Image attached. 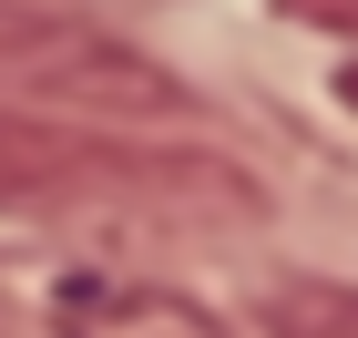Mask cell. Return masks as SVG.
Wrapping results in <instances>:
<instances>
[{"label": "cell", "instance_id": "7a4b0ae2", "mask_svg": "<svg viewBox=\"0 0 358 338\" xmlns=\"http://www.w3.org/2000/svg\"><path fill=\"white\" fill-rule=\"evenodd\" d=\"M0 103H41L62 123H154V113H194L154 52H134L123 31H92L41 0H0Z\"/></svg>", "mask_w": 358, "mask_h": 338}, {"label": "cell", "instance_id": "8992f818", "mask_svg": "<svg viewBox=\"0 0 358 338\" xmlns=\"http://www.w3.org/2000/svg\"><path fill=\"white\" fill-rule=\"evenodd\" d=\"M41 10H72V21H92V10H164V0H41Z\"/></svg>", "mask_w": 358, "mask_h": 338}, {"label": "cell", "instance_id": "5b68a950", "mask_svg": "<svg viewBox=\"0 0 358 338\" xmlns=\"http://www.w3.org/2000/svg\"><path fill=\"white\" fill-rule=\"evenodd\" d=\"M328 92H338V113H348V123H358V41H348V52H338V72H328Z\"/></svg>", "mask_w": 358, "mask_h": 338}, {"label": "cell", "instance_id": "3957f363", "mask_svg": "<svg viewBox=\"0 0 358 338\" xmlns=\"http://www.w3.org/2000/svg\"><path fill=\"white\" fill-rule=\"evenodd\" d=\"M52 318L62 338H225L215 308H194L185 287H143V277H62Z\"/></svg>", "mask_w": 358, "mask_h": 338}, {"label": "cell", "instance_id": "6da1fadb", "mask_svg": "<svg viewBox=\"0 0 358 338\" xmlns=\"http://www.w3.org/2000/svg\"><path fill=\"white\" fill-rule=\"evenodd\" d=\"M0 216L21 225H256L266 185L194 143H134L103 123L0 103Z\"/></svg>", "mask_w": 358, "mask_h": 338}, {"label": "cell", "instance_id": "277c9868", "mask_svg": "<svg viewBox=\"0 0 358 338\" xmlns=\"http://www.w3.org/2000/svg\"><path fill=\"white\" fill-rule=\"evenodd\" d=\"M266 338H358V287H338V277L266 287Z\"/></svg>", "mask_w": 358, "mask_h": 338}]
</instances>
